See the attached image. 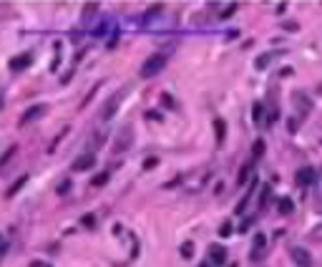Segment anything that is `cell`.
<instances>
[{
	"mask_svg": "<svg viewBox=\"0 0 322 267\" xmlns=\"http://www.w3.org/2000/svg\"><path fill=\"white\" fill-rule=\"evenodd\" d=\"M134 126L131 124H123V129H118L116 139H114V154H123L134 147Z\"/></svg>",
	"mask_w": 322,
	"mask_h": 267,
	"instance_id": "cell-1",
	"label": "cell"
},
{
	"mask_svg": "<svg viewBox=\"0 0 322 267\" xmlns=\"http://www.w3.org/2000/svg\"><path fill=\"white\" fill-rule=\"evenodd\" d=\"M164 66H166V56H164V53L148 56V58L144 60V66H141V78H154V76H159V73L164 71Z\"/></svg>",
	"mask_w": 322,
	"mask_h": 267,
	"instance_id": "cell-2",
	"label": "cell"
},
{
	"mask_svg": "<svg viewBox=\"0 0 322 267\" xmlns=\"http://www.w3.org/2000/svg\"><path fill=\"white\" fill-rule=\"evenodd\" d=\"M126 93H128V89L123 86V89H118L116 93H114V96H111V98L103 104V109H101V114H98V116H101V121H111L114 116H116L118 106H121V101L126 98Z\"/></svg>",
	"mask_w": 322,
	"mask_h": 267,
	"instance_id": "cell-3",
	"label": "cell"
},
{
	"mask_svg": "<svg viewBox=\"0 0 322 267\" xmlns=\"http://www.w3.org/2000/svg\"><path fill=\"white\" fill-rule=\"evenodd\" d=\"M292 104L299 116H307V114L312 111V98H310L307 93H302V91H294L292 93Z\"/></svg>",
	"mask_w": 322,
	"mask_h": 267,
	"instance_id": "cell-4",
	"label": "cell"
},
{
	"mask_svg": "<svg viewBox=\"0 0 322 267\" xmlns=\"http://www.w3.org/2000/svg\"><path fill=\"white\" fill-rule=\"evenodd\" d=\"M290 255H292V260H294V265H297V267H312V265H315L312 255H310L305 247H299V244L290 247Z\"/></svg>",
	"mask_w": 322,
	"mask_h": 267,
	"instance_id": "cell-5",
	"label": "cell"
},
{
	"mask_svg": "<svg viewBox=\"0 0 322 267\" xmlns=\"http://www.w3.org/2000/svg\"><path fill=\"white\" fill-rule=\"evenodd\" d=\"M294 184H297L299 189L312 187V184H315V169H312V167H302V169L294 174Z\"/></svg>",
	"mask_w": 322,
	"mask_h": 267,
	"instance_id": "cell-6",
	"label": "cell"
},
{
	"mask_svg": "<svg viewBox=\"0 0 322 267\" xmlns=\"http://www.w3.org/2000/svg\"><path fill=\"white\" fill-rule=\"evenodd\" d=\"M93 164H96V154H93V151H83V154L73 161L71 169H73V172H88Z\"/></svg>",
	"mask_w": 322,
	"mask_h": 267,
	"instance_id": "cell-7",
	"label": "cell"
},
{
	"mask_svg": "<svg viewBox=\"0 0 322 267\" xmlns=\"http://www.w3.org/2000/svg\"><path fill=\"white\" fill-rule=\"evenodd\" d=\"M46 114V104H35V106H30L28 111L20 116V126H28V124H33L35 119H40Z\"/></svg>",
	"mask_w": 322,
	"mask_h": 267,
	"instance_id": "cell-8",
	"label": "cell"
},
{
	"mask_svg": "<svg viewBox=\"0 0 322 267\" xmlns=\"http://www.w3.org/2000/svg\"><path fill=\"white\" fill-rule=\"evenodd\" d=\"M209 262L217 265V267H222L227 262V250H224L222 244H211V247H209Z\"/></svg>",
	"mask_w": 322,
	"mask_h": 267,
	"instance_id": "cell-9",
	"label": "cell"
},
{
	"mask_svg": "<svg viewBox=\"0 0 322 267\" xmlns=\"http://www.w3.org/2000/svg\"><path fill=\"white\" fill-rule=\"evenodd\" d=\"M98 15V3H88L86 8H83V13H81V26L88 28L91 23H93V18Z\"/></svg>",
	"mask_w": 322,
	"mask_h": 267,
	"instance_id": "cell-10",
	"label": "cell"
},
{
	"mask_svg": "<svg viewBox=\"0 0 322 267\" xmlns=\"http://www.w3.org/2000/svg\"><path fill=\"white\" fill-rule=\"evenodd\" d=\"M252 247H254V250H252V260H254V262H257V260H262L264 250H267V237H264V235H257Z\"/></svg>",
	"mask_w": 322,
	"mask_h": 267,
	"instance_id": "cell-11",
	"label": "cell"
},
{
	"mask_svg": "<svg viewBox=\"0 0 322 267\" xmlns=\"http://www.w3.org/2000/svg\"><path fill=\"white\" fill-rule=\"evenodd\" d=\"M30 60L33 58H30L28 53H26V56H18V58L10 60V68H13V71H23V68H28L30 66Z\"/></svg>",
	"mask_w": 322,
	"mask_h": 267,
	"instance_id": "cell-12",
	"label": "cell"
},
{
	"mask_svg": "<svg viewBox=\"0 0 322 267\" xmlns=\"http://www.w3.org/2000/svg\"><path fill=\"white\" fill-rule=\"evenodd\" d=\"M214 129H217V144L222 147V144H224V136H227V126H224V121L217 119L214 121Z\"/></svg>",
	"mask_w": 322,
	"mask_h": 267,
	"instance_id": "cell-13",
	"label": "cell"
},
{
	"mask_svg": "<svg viewBox=\"0 0 322 267\" xmlns=\"http://www.w3.org/2000/svg\"><path fill=\"white\" fill-rule=\"evenodd\" d=\"M262 114H264V106H262V104H254V111H252L254 124H262Z\"/></svg>",
	"mask_w": 322,
	"mask_h": 267,
	"instance_id": "cell-14",
	"label": "cell"
},
{
	"mask_svg": "<svg viewBox=\"0 0 322 267\" xmlns=\"http://www.w3.org/2000/svg\"><path fill=\"white\" fill-rule=\"evenodd\" d=\"M249 169H252V164H244L242 172H239V184H242V187H244V181H247V177H249Z\"/></svg>",
	"mask_w": 322,
	"mask_h": 267,
	"instance_id": "cell-15",
	"label": "cell"
},
{
	"mask_svg": "<svg viewBox=\"0 0 322 267\" xmlns=\"http://www.w3.org/2000/svg\"><path fill=\"white\" fill-rule=\"evenodd\" d=\"M26 179H28V177H20V179H18V181H15V184H13V187L8 189V197H13V194H15V192H18V189H20V187L26 184Z\"/></svg>",
	"mask_w": 322,
	"mask_h": 267,
	"instance_id": "cell-16",
	"label": "cell"
},
{
	"mask_svg": "<svg viewBox=\"0 0 322 267\" xmlns=\"http://www.w3.org/2000/svg\"><path fill=\"white\" fill-rule=\"evenodd\" d=\"M280 212H282V214H290V212H292V199H282V202H280Z\"/></svg>",
	"mask_w": 322,
	"mask_h": 267,
	"instance_id": "cell-17",
	"label": "cell"
},
{
	"mask_svg": "<svg viewBox=\"0 0 322 267\" xmlns=\"http://www.w3.org/2000/svg\"><path fill=\"white\" fill-rule=\"evenodd\" d=\"M262 151H264V141H257L254 149H252V159H260V156H262Z\"/></svg>",
	"mask_w": 322,
	"mask_h": 267,
	"instance_id": "cell-18",
	"label": "cell"
},
{
	"mask_svg": "<svg viewBox=\"0 0 322 267\" xmlns=\"http://www.w3.org/2000/svg\"><path fill=\"white\" fill-rule=\"evenodd\" d=\"M109 30H111V23H101V28H96V30H93V33H96L98 38H103V35L109 33Z\"/></svg>",
	"mask_w": 322,
	"mask_h": 267,
	"instance_id": "cell-19",
	"label": "cell"
},
{
	"mask_svg": "<svg viewBox=\"0 0 322 267\" xmlns=\"http://www.w3.org/2000/svg\"><path fill=\"white\" fill-rule=\"evenodd\" d=\"M106 181H109V174L103 172V174H98V177H93V181H91V184H93V187H101V184H106Z\"/></svg>",
	"mask_w": 322,
	"mask_h": 267,
	"instance_id": "cell-20",
	"label": "cell"
},
{
	"mask_svg": "<svg viewBox=\"0 0 322 267\" xmlns=\"http://www.w3.org/2000/svg\"><path fill=\"white\" fill-rule=\"evenodd\" d=\"M219 235H222V237H229V235H232V224H227V222H224V224L219 227Z\"/></svg>",
	"mask_w": 322,
	"mask_h": 267,
	"instance_id": "cell-21",
	"label": "cell"
},
{
	"mask_svg": "<svg viewBox=\"0 0 322 267\" xmlns=\"http://www.w3.org/2000/svg\"><path fill=\"white\" fill-rule=\"evenodd\" d=\"M191 247H194V244H191V242H186V244L181 247V255H184V257H191V252H194Z\"/></svg>",
	"mask_w": 322,
	"mask_h": 267,
	"instance_id": "cell-22",
	"label": "cell"
},
{
	"mask_svg": "<svg viewBox=\"0 0 322 267\" xmlns=\"http://www.w3.org/2000/svg\"><path fill=\"white\" fill-rule=\"evenodd\" d=\"M267 63H269V56H260L257 58V68L262 71V68H267Z\"/></svg>",
	"mask_w": 322,
	"mask_h": 267,
	"instance_id": "cell-23",
	"label": "cell"
},
{
	"mask_svg": "<svg viewBox=\"0 0 322 267\" xmlns=\"http://www.w3.org/2000/svg\"><path fill=\"white\" fill-rule=\"evenodd\" d=\"M199 179H206V172H199ZM197 189H199V181H194L189 192H197Z\"/></svg>",
	"mask_w": 322,
	"mask_h": 267,
	"instance_id": "cell-24",
	"label": "cell"
},
{
	"mask_svg": "<svg viewBox=\"0 0 322 267\" xmlns=\"http://www.w3.org/2000/svg\"><path fill=\"white\" fill-rule=\"evenodd\" d=\"M68 187H71V181H63V184L58 187V192H60V194H66V192H68Z\"/></svg>",
	"mask_w": 322,
	"mask_h": 267,
	"instance_id": "cell-25",
	"label": "cell"
},
{
	"mask_svg": "<svg viewBox=\"0 0 322 267\" xmlns=\"http://www.w3.org/2000/svg\"><path fill=\"white\" fill-rule=\"evenodd\" d=\"M81 222H83V224H86V227H91V224H93V217H91V214H86V217H83V219H81Z\"/></svg>",
	"mask_w": 322,
	"mask_h": 267,
	"instance_id": "cell-26",
	"label": "cell"
},
{
	"mask_svg": "<svg viewBox=\"0 0 322 267\" xmlns=\"http://www.w3.org/2000/svg\"><path fill=\"white\" fill-rule=\"evenodd\" d=\"M30 267H51L48 262H40V260H35V262H30Z\"/></svg>",
	"mask_w": 322,
	"mask_h": 267,
	"instance_id": "cell-27",
	"label": "cell"
},
{
	"mask_svg": "<svg viewBox=\"0 0 322 267\" xmlns=\"http://www.w3.org/2000/svg\"><path fill=\"white\" fill-rule=\"evenodd\" d=\"M144 167H146V169H154V167H156V159H146V164H144Z\"/></svg>",
	"mask_w": 322,
	"mask_h": 267,
	"instance_id": "cell-28",
	"label": "cell"
},
{
	"mask_svg": "<svg viewBox=\"0 0 322 267\" xmlns=\"http://www.w3.org/2000/svg\"><path fill=\"white\" fill-rule=\"evenodd\" d=\"M317 202L322 204V179H320V187H317Z\"/></svg>",
	"mask_w": 322,
	"mask_h": 267,
	"instance_id": "cell-29",
	"label": "cell"
},
{
	"mask_svg": "<svg viewBox=\"0 0 322 267\" xmlns=\"http://www.w3.org/2000/svg\"><path fill=\"white\" fill-rule=\"evenodd\" d=\"M202 267H209V265H202Z\"/></svg>",
	"mask_w": 322,
	"mask_h": 267,
	"instance_id": "cell-30",
	"label": "cell"
}]
</instances>
